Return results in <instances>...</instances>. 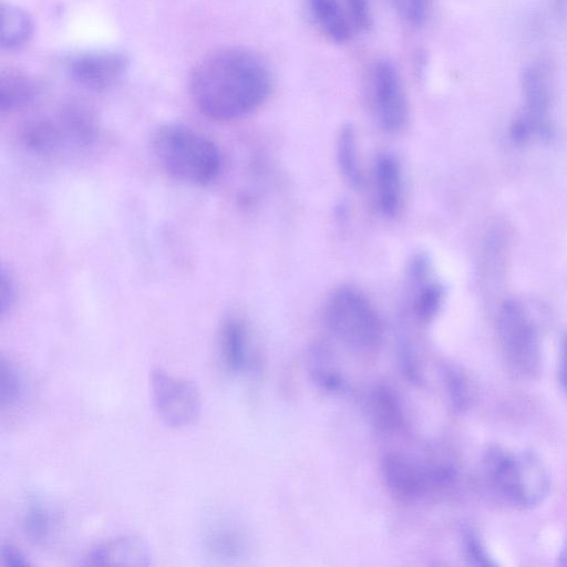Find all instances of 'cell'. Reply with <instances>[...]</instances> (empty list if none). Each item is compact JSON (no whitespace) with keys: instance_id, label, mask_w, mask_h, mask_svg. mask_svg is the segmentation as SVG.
Instances as JSON below:
<instances>
[{"instance_id":"cell-1","label":"cell","mask_w":567,"mask_h":567,"mask_svg":"<svg viewBox=\"0 0 567 567\" xmlns=\"http://www.w3.org/2000/svg\"><path fill=\"white\" fill-rule=\"evenodd\" d=\"M267 63L252 50L226 47L204 56L190 72L189 93L207 118L230 122L258 110L271 92Z\"/></svg>"},{"instance_id":"cell-18","label":"cell","mask_w":567,"mask_h":567,"mask_svg":"<svg viewBox=\"0 0 567 567\" xmlns=\"http://www.w3.org/2000/svg\"><path fill=\"white\" fill-rule=\"evenodd\" d=\"M337 163L346 183L360 188L363 176L358 159L357 133L352 124L342 125L337 138Z\"/></svg>"},{"instance_id":"cell-3","label":"cell","mask_w":567,"mask_h":567,"mask_svg":"<svg viewBox=\"0 0 567 567\" xmlns=\"http://www.w3.org/2000/svg\"><path fill=\"white\" fill-rule=\"evenodd\" d=\"M482 475L485 486L497 499L517 508L540 504L550 488L548 470L532 451L512 453L492 446L483 457Z\"/></svg>"},{"instance_id":"cell-16","label":"cell","mask_w":567,"mask_h":567,"mask_svg":"<svg viewBox=\"0 0 567 567\" xmlns=\"http://www.w3.org/2000/svg\"><path fill=\"white\" fill-rule=\"evenodd\" d=\"M34 34V22L24 9L2 1L1 3V48L14 52L30 43Z\"/></svg>"},{"instance_id":"cell-10","label":"cell","mask_w":567,"mask_h":567,"mask_svg":"<svg viewBox=\"0 0 567 567\" xmlns=\"http://www.w3.org/2000/svg\"><path fill=\"white\" fill-rule=\"evenodd\" d=\"M130 58L115 49L79 52L66 61V72L74 83L92 92L117 86L130 69Z\"/></svg>"},{"instance_id":"cell-26","label":"cell","mask_w":567,"mask_h":567,"mask_svg":"<svg viewBox=\"0 0 567 567\" xmlns=\"http://www.w3.org/2000/svg\"><path fill=\"white\" fill-rule=\"evenodd\" d=\"M17 301V286L10 272L4 268L1 270V301H0V316L4 319L8 316Z\"/></svg>"},{"instance_id":"cell-4","label":"cell","mask_w":567,"mask_h":567,"mask_svg":"<svg viewBox=\"0 0 567 567\" xmlns=\"http://www.w3.org/2000/svg\"><path fill=\"white\" fill-rule=\"evenodd\" d=\"M21 138L32 153L51 159L81 155L96 140L93 118L84 110L68 106L27 123Z\"/></svg>"},{"instance_id":"cell-17","label":"cell","mask_w":567,"mask_h":567,"mask_svg":"<svg viewBox=\"0 0 567 567\" xmlns=\"http://www.w3.org/2000/svg\"><path fill=\"white\" fill-rule=\"evenodd\" d=\"M382 473L388 487L403 499L419 495L423 487L421 474L399 454H389L384 457Z\"/></svg>"},{"instance_id":"cell-8","label":"cell","mask_w":567,"mask_h":567,"mask_svg":"<svg viewBox=\"0 0 567 567\" xmlns=\"http://www.w3.org/2000/svg\"><path fill=\"white\" fill-rule=\"evenodd\" d=\"M150 383L155 411L165 425L184 427L199 416L202 398L192 381L157 368L151 372Z\"/></svg>"},{"instance_id":"cell-21","label":"cell","mask_w":567,"mask_h":567,"mask_svg":"<svg viewBox=\"0 0 567 567\" xmlns=\"http://www.w3.org/2000/svg\"><path fill=\"white\" fill-rule=\"evenodd\" d=\"M52 526L53 519L47 506L35 502L27 507L22 517V529L30 539L37 543L47 540Z\"/></svg>"},{"instance_id":"cell-30","label":"cell","mask_w":567,"mask_h":567,"mask_svg":"<svg viewBox=\"0 0 567 567\" xmlns=\"http://www.w3.org/2000/svg\"><path fill=\"white\" fill-rule=\"evenodd\" d=\"M553 7L557 16L564 17L567 12V0H553Z\"/></svg>"},{"instance_id":"cell-12","label":"cell","mask_w":567,"mask_h":567,"mask_svg":"<svg viewBox=\"0 0 567 567\" xmlns=\"http://www.w3.org/2000/svg\"><path fill=\"white\" fill-rule=\"evenodd\" d=\"M374 186L378 206L385 216H394L401 204L402 173L396 157L392 154H380L374 163Z\"/></svg>"},{"instance_id":"cell-20","label":"cell","mask_w":567,"mask_h":567,"mask_svg":"<svg viewBox=\"0 0 567 567\" xmlns=\"http://www.w3.org/2000/svg\"><path fill=\"white\" fill-rule=\"evenodd\" d=\"M204 547L213 557L234 558L240 553V537L231 529L223 526L207 528L204 533Z\"/></svg>"},{"instance_id":"cell-11","label":"cell","mask_w":567,"mask_h":567,"mask_svg":"<svg viewBox=\"0 0 567 567\" xmlns=\"http://www.w3.org/2000/svg\"><path fill=\"white\" fill-rule=\"evenodd\" d=\"M152 554L147 544L136 536H122L92 548L84 557L86 566H148Z\"/></svg>"},{"instance_id":"cell-19","label":"cell","mask_w":567,"mask_h":567,"mask_svg":"<svg viewBox=\"0 0 567 567\" xmlns=\"http://www.w3.org/2000/svg\"><path fill=\"white\" fill-rule=\"evenodd\" d=\"M24 394V380L19 368L4 355L0 359V405L2 410L20 403Z\"/></svg>"},{"instance_id":"cell-7","label":"cell","mask_w":567,"mask_h":567,"mask_svg":"<svg viewBox=\"0 0 567 567\" xmlns=\"http://www.w3.org/2000/svg\"><path fill=\"white\" fill-rule=\"evenodd\" d=\"M522 90L524 110L512 125L513 138L523 143L534 134L549 135L553 89L551 69L547 60H535L523 70Z\"/></svg>"},{"instance_id":"cell-28","label":"cell","mask_w":567,"mask_h":567,"mask_svg":"<svg viewBox=\"0 0 567 567\" xmlns=\"http://www.w3.org/2000/svg\"><path fill=\"white\" fill-rule=\"evenodd\" d=\"M2 564L9 567H28L31 565L28 557L16 546L3 543L1 546Z\"/></svg>"},{"instance_id":"cell-14","label":"cell","mask_w":567,"mask_h":567,"mask_svg":"<svg viewBox=\"0 0 567 567\" xmlns=\"http://www.w3.org/2000/svg\"><path fill=\"white\" fill-rule=\"evenodd\" d=\"M218 346L221 361L230 372L241 371L247 361L248 333L241 319L226 317L219 328Z\"/></svg>"},{"instance_id":"cell-2","label":"cell","mask_w":567,"mask_h":567,"mask_svg":"<svg viewBox=\"0 0 567 567\" xmlns=\"http://www.w3.org/2000/svg\"><path fill=\"white\" fill-rule=\"evenodd\" d=\"M152 153L172 178L190 186H208L223 171L219 147L200 132L181 123H166L152 135Z\"/></svg>"},{"instance_id":"cell-5","label":"cell","mask_w":567,"mask_h":567,"mask_svg":"<svg viewBox=\"0 0 567 567\" xmlns=\"http://www.w3.org/2000/svg\"><path fill=\"white\" fill-rule=\"evenodd\" d=\"M324 317L330 331L342 343L358 351L380 344L382 321L370 300L353 287H341L328 299Z\"/></svg>"},{"instance_id":"cell-25","label":"cell","mask_w":567,"mask_h":567,"mask_svg":"<svg viewBox=\"0 0 567 567\" xmlns=\"http://www.w3.org/2000/svg\"><path fill=\"white\" fill-rule=\"evenodd\" d=\"M344 2L352 28L360 31L369 30L373 23L370 0H344Z\"/></svg>"},{"instance_id":"cell-23","label":"cell","mask_w":567,"mask_h":567,"mask_svg":"<svg viewBox=\"0 0 567 567\" xmlns=\"http://www.w3.org/2000/svg\"><path fill=\"white\" fill-rule=\"evenodd\" d=\"M426 280V279H425ZM421 281L414 298V309L416 315L424 319H431L439 310L444 290L437 282Z\"/></svg>"},{"instance_id":"cell-22","label":"cell","mask_w":567,"mask_h":567,"mask_svg":"<svg viewBox=\"0 0 567 567\" xmlns=\"http://www.w3.org/2000/svg\"><path fill=\"white\" fill-rule=\"evenodd\" d=\"M375 422L384 430H395L401 423V410L396 398L386 389H377L372 396Z\"/></svg>"},{"instance_id":"cell-24","label":"cell","mask_w":567,"mask_h":567,"mask_svg":"<svg viewBox=\"0 0 567 567\" xmlns=\"http://www.w3.org/2000/svg\"><path fill=\"white\" fill-rule=\"evenodd\" d=\"M398 16L406 23L422 25L427 19L431 0H391Z\"/></svg>"},{"instance_id":"cell-9","label":"cell","mask_w":567,"mask_h":567,"mask_svg":"<svg viewBox=\"0 0 567 567\" xmlns=\"http://www.w3.org/2000/svg\"><path fill=\"white\" fill-rule=\"evenodd\" d=\"M371 104L379 125L398 133L409 121L410 109L401 74L393 61L377 60L370 71Z\"/></svg>"},{"instance_id":"cell-6","label":"cell","mask_w":567,"mask_h":567,"mask_svg":"<svg viewBox=\"0 0 567 567\" xmlns=\"http://www.w3.org/2000/svg\"><path fill=\"white\" fill-rule=\"evenodd\" d=\"M497 334L508 369L520 378H533L540 368V346L536 329L516 301L502 307L497 319Z\"/></svg>"},{"instance_id":"cell-13","label":"cell","mask_w":567,"mask_h":567,"mask_svg":"<svg viewBox=\"0 0 567 567\" xmlns=\"http://www.w3.org/2000/svg\"><path fill=\"white\" fill-rule=\"evenodd\" d=\"M40 95V85L29 73L8 69L0 74V111L12 114L31 104Z\"/></svg>"},{"instance_id":"cell-29","label":"cell","mask_w":567,"mask_h":567,"mask_svg":"<svg viewBox=\"0 0 567 567\" xmlns=\"http://www.w3.org/2000/svg\"><path fill=\"white\" fill-rule=\"evenodd\" d=\"M559 380L567 392V334L561 343L560 359H559Z\"/></svg>"},{"instance_id":"cell-27","label":"cell","mask_w":567,"mask_h":567,"mask_svg":"<svg viewBox=\"0 0 567 567\" xmlns=\"http://www.w3.org/2000/svg\"><path fill=\"white\" fill-rule=\"evenodd\" d=\"M464 543L466 555L473 564L480 566L495 565V563L489 558L483 545L480 543V539L474 534L467 533L464 537Z\"/></svg>"},{"instance_id":"cell-15","label":"cell","mask_w":567,"mask_h":567,"mask_svg":"<svg viewBox=\"0 0 567 567\" xmlns=\"http://www.w3.org/2000/svg\"><path fill=\"white\" fill-rule=\"evenodd\" d=\"M311 18L319 30L336 43L347 42L352 33V24L339 0H307Z\"/></svg>"},{"instance_id":"cell-31","label":"cell","mask_w":567,"mask_h":567,"mask_svg":"<svg viewBox=\"0 0 567 567\" xmlns=\"http://www.w3.org/2000/svg\"><path fill=\"white\" fill-rule=\"evenodd\" d=\"M559 559L561 565H567V542L560 551Z\"/></svg>"}]
</instances>
